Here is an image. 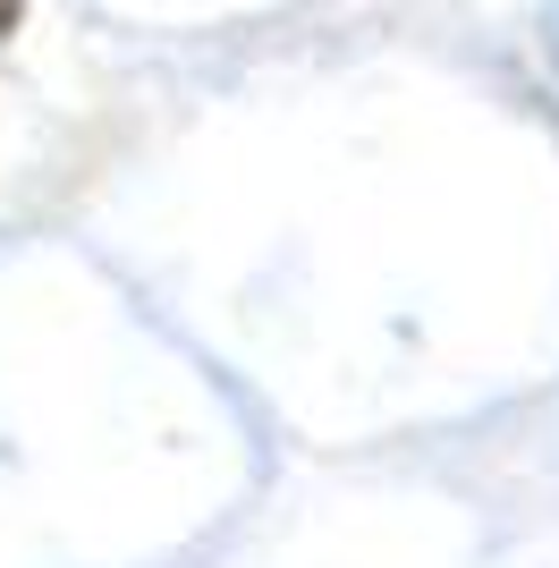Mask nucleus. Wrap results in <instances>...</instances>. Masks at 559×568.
<instances>
[{"instance_id":"f257e3e1","label":"nucleus","mask_w":559,"mask_h":568,"mask_svg":"<svg viewBox=\"0 0 559 568\" xmlns=\"http://www.w3.org/2000/svg\"><path fill=\"white\" fill-rule=\"evenodd\" d=\"M9 34H18V0H0V43H9Z\"/></svg>"}]
</instances>
